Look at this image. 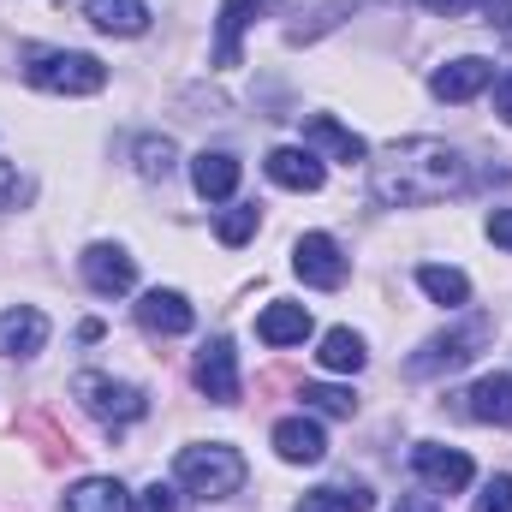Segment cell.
<instances>
[{"label":"cell","instance_id":"cell-1","mask_svg":"<svg viewBox=\"0 0 512 512\" xmlns=\"http://www.w3.org/2000/svg\"><path fill=\"white\" fill-rule=\"evenodd\" d=\"M459 185H465V161H459V149H447L435 137L393 143L382 161H370V191L387 209H429V203L453 197Z\"/></svg>","mask_w":512,"mask_h":512},{"label":"cell","instance_id":"cell-2","mask_svg":"<svg viewBox=\"0 0 512 512\" xmlns=\"http://www.w3.org/2000/svg\"><path fill=\"white\" fill-rule=\"evenodd\" d=\"M173 471H179V483H185L197 501H227V495L245 489V459H239V447H221V441L185 447Z\"/></svg>","mask_w":512,"mask_h":512},{"label":"cell","instance_id":"cell-3","mask_svg":"<svg viewBox=\"0 0 512 512\" xmlns=\"http://www.w3.org/2000/svg\"><path fill=\"white\" fill-rule=\"evenodd\" d=\"M24 78L36 90H54V96H96L108 84V66L96 54H78V48H42V54H30Z\"/></svg>","mask_w":512,"mask_h":512},{"label":"cell","instance_id":"cell-4","mask_svg":"<svg viewBox=\"0 0 512 512\" xmlns=\"http://www.w3.org/2000/svg\"><path fill=\"white\" fill-rule=\"evenodd\" d=\"M489 334H495V322L489 316H465L459 328H447V334H435V340H423V352H411V364H405V376H447V370H465L483 346H489Z\"/></svg>","mask_w":512,"mask_h":512},{"label":"cell","instance_id":"cell-5","mask_svg":"<svg viewBox=\"0 0 512 512\" xmlns=\"http://www.w3.org/2000/svg\"><path fill=\"white\" fill-rule=\"evenodd\" d=\"M72 393H78V405H84L102 429H126V423H137V417L149 411L143 387L114 382V376H78V382H72Z\"/></svg>","mask_w":512,"mask_h":512},{"label":"cell","instance_id":"cell-6","mask_svg":"<svg viewBox=\"0 0 512 512\" xmlns=\"http://www.w3.org/2000/svg\"><path fill=\"white\" fill-rule=\"evenodd\" d=\"M292 268H298L304 286H322V292L346 286V256H340V245H334L328 233H304V239L292 245Z\"/></svg>","mask_w":512,"mask_h":512},{"label":"cell","instance_id":"cell-7","mask_svg":"<svg viewBox=\"0 0 512 512\" xmlns=\"http://www.w3.org/2000/svg\"><path fill=\"white\" fill-rule=\"evenodd\" d=\"M84 280L102 292V298H126L137 286V262H131L120 245H90L84 251Z\"/></svg>","mask_w":512,"mask_h":512},{"label":"cell","instance_id":"cell-8","mask_svg":"<svg viewBox=\"0 0 512 512\" xmlns=\"http://www.w3.org/2000/svg\"><path fill=\"white\" fill-rule=\"evenodd\" d=\"M489 78H495V66H489L483 54H465V60H447V66H435L429 90H435L441 102H471L477 90H489Z\"/></svg>","mask_w":512,"mask_h":512},{"label":"cell","instance_id":"cell-9","mask_svg":"<svg viewBox=\"0 0 512 512\" xmlns=\"http://www.w3.org/2000/svg\"><path fill=\"white\" fill-rule=\"evenodd\" d=\"M137 322H143L149 334H191V328H197V310L185 304V292H173V286H155V292H143V304H137Z\"/></svg>","mask_w":512,"mask_h":512},{"label":"cell","instance_id":"cell-10","mask_svg":"<svg viewBox=\"0 0 512 512\" xmlns=\"http://www.w3.org/2000/svg\"><path fill=\"white\" fill-rule=\"evenodd\" d=\"M411 471L423 477V483H435V489H465L477 471H471V459L459 453V447H435V441H423V447H411Z\"/></svg>","mask_w":512,"mask_h":512},{"label":"cell","instance_id":"cell-11","mask_svg":"<svg viewBox=\"0 0 512 512\" xmlns=\"http://www.w3.org/2000/svg\"><path fill=\"white\" fill-rule=\"evenodd\" d=\"M197 387L215 399V405H233L239 399V358H233V340H209L203 358H197Z\"/></svg>","mask_w":512,"mask_h":512},{"label":"cell","instance_id":"cell-12","mask_svg":"<svg viewBox=\"0 0 512 512\" xmlns=\"http://www.w3.org/2000/svg\"><path fill=\"white\" fill-rule=\"evenodd\" d=\"M42 346H48V316L42 310L18 304V310L0 316V358H36Z\"/></svg>","mask_w":512,"mask_h":512},{"label":"cell","instance_id":"cell-13","mask_svg":"<svg viewBox=\"0 0 512 512\" xmlns=\"http://www.w3.org/2000/svg\"><path fill=\"white\" fill-rule=\"evenodd\" d=\"M256 340H262V346H304V340H310V310L292 304V298H274V304L256 316Z\"/></svg>","mask_w":512,"mask_h":512},{"label":"cell","instance_id":"cell-14","mask_svg":"<svg viewBox=\"0 0 512 512\" xmlns=\"http://www.w3.org/2000/svg\"><path fill=\"white\" fill-rule=\"evenodd\" d=\"M274 453L286 465H322L328 441H322V429L310 417H286V423H274Z\"/></svg>","mask_w":512,"mask_h":512},{"label":"cell","instance_id":"cell-15","mask_svg":"<svg viewBox=\"0 0 512 512\" xmlns=\"http://www.w3.org/2000/svg\"><path fill=\"white\" fill-rule=\"evenodd\" d=\"M268 179L280 185V191H322V161L310 155V149H274L268 155Z\"/></svg>","mask_w":512,"mask_h":512},{"label":"cell","instance_id":"cell-16","mask_svg":"<svg viewBox=\"0 0 512 512\" xmlns=\"http://www.w3.org/2000/svg\"><path fill=\"white\" fill-rule=\"evenodd\" d=\"M191 185H197V197L221 203V197L239 191V161H233L227 149H203V155L191 161Z\"/></svg>","mask_w":512,"mask_h":512},{"label":"cell","instance_id":"cell-17","mask_svg":"<svg viewBox=\"0 0 512 512\" xmlns=\"http://www.w3.org/2000/svg\"><path fill=\"white\" fill-rule=\"evenodd\" d=\"M84 18L108 36H143L149 30V6L143 0H84Z\"/></svg>","mask_w":512,"mask_h":512},{"label":"cell","instance_id":"cell-18","mask_svg":"<svg viewBox=\"0 0 512 512\" xmlns=\"http://www.w3.org/2000/svg\"><path fill=\"white\" fill-rule=\"evenodd\" d=\"M66 512H131V495L114 477H84L66 489Z\"/></svg>","mask_w":512,"mask_h":512},{"label":"cell","instance_id":"cell-19","mask_svg":"<svg viewBox=\"0 0 512 512\" xmlns=\"http://www.w3.org/2000/svg\"><path fill=\"white\" fill-rule=\"evenodd\" d=\"M316 358H322V370H334V376H358L370 352H364V334H352V328H328Z\"/></svg>","mask_w":512,"mask_h":512},{"label":"cell","instance_id":"cell-20","mask_svg":"<svg viewBox=\"0 0 512 512\" xmlns=\"http://www.w3.org/2000/svg\"><path fill=\"white\" fill-rule=\"evenodd\" d=\"M471 417L512 429V376H483V382L471 387Z\"/></svg>","mask_w":512,"mask_h":512},{"label":"cell","instance_id":"cell-21","mask_svg":"<svg viewBox=\"0 0 512 512\" xmlns=\"http://www.w3.org/2000/svg\"><path fill=\"white\" fill-rule=\"evenodd\" d=\"M304 137H310V143H322V149H334V155H340L346 167L370 155V143H364L358 131H346V126H340V120H328V114H316V120L304 126Z\"/></svg>","mask_w":512,"mask_h":512},{"label":"cell","instance_id":"cell-22","mask_svg":"<svg viewBox=\"0 0 512 512\" xmlns=\"http://www.w3.org/2000/svg\"><path fill=\"white\" fill-rule=\"evenodd\" d=\"M256 0H221V36H215V66H239V36L251 24Z\"/></svg>","mask_w":512,"mask_h":512},{"label":"cell","instance_id":"cell-23","mask_svg":"<svg viewBox=\"0 0 512 512\" xmlns=\"http://www.w3.org/2000/svg\"><path fill=\"white\" fill-rule=\"evenodd\" d=\"M417 286H423L435 304H465V298H471V280H465L459 268H441V262H423V268H417Z\"/></svg>","mask_w":512,"mask_h":512},{"label":"cell","instance_id":"cell-24","mask_svg":"<svg viewBox=\"0 0 512 512\" xmlns=\"http://www.w3.org/2000/svg\"><path fill=\"white\" fill-rule=\"evenodd\" d=\"M370 489L364 483H334V489H316V495H304V507L298 512H370Z\"/></svg>","mask_w":512,"mask_h":512},{"label":"cell","instance_id":"cell-25","mask_svg":"<svg viewBox=\"0 0 512 512\" xmlns=\"http://www.w3.org/2000/svg\"><path fill=\"white\" fill-rule=\"evenodd\" d=\"M137 173L143 179H167L173 173V161H179V149H173V137H137Z\"/></svg>","mask_w":512,"mask_h":512},{"label":"cell","instance_id":"cell-26","mask_svg":"<svg viewBox=\"0 0 512 512\" xmlns=\"http://www.w3.org/2000/svg\"><path fill=\"white\" fill-rule=\"evenodd\" d=\"M256 227H262V209H256V203H239V209H227V215L215 221V239H221V245H245Z\"/></svg>","mask_w":512,"mask_h":512},{"label":"cell","instance_id":"cell-27","mask_svg":"<svg viewBox=\"0 0 512 512\" xmlns=\"http://www.w3.org/2000/svg\"><path fill=\"white\" fill-rule=\"evenodd\" d=\"M298 399H304L310 411H322V417H352V411H358V399H352L346 387H304Z\"/></svg>","mask_w":512,"mask_h":512},{"label":"cell","instance_id":"cell-28","mask_svg":"<svg viewBox=\"0 0 512 512\" xmlns=\"http://www.w3.org/2000/svg\"><path fill=\"white\" fill-rule=\"evenodd\" d=\"M477 512H512V477H489L477 495Z\"/></svg>","mask_w":512,"mask_h":512},{"label":"cell","instance_id":"cell-29","mask_svg":"<svg viewBox=\"0 0 512 512\" xmlns=\"http://www.w3.org/2000/svg\"><path fill=\"white\" fill-rule=\"evenodd\" d=\"M30 185H24V173H18V161H0V215L6 209H18V197H24Z\"/></svg>","mask_w":512,"mask_h":512},{"label":"cell","instance_id":"cell-30","mask_svg":"<svg viewBox=\"0 0 512 512\" xmlns=\"http://www.w3.org/2000/svg\"><path fill=\"white\" fill-rule=\"evenodd\" d=\"M429 12H447V18H471V12H489V0H417Z\"/></svg>","mask_w":512,"mask_h":512},{"label":"cell","instance_id":"cell-31","mask_svg":"<svg viewBox=\"0 0 512 512\" xmlns=\"http://www.w3.org/2000/svg\"><path fill=\"white\" fill-rule=\"evenodd\" d=\"M137 512H179L173 507V489H167V483H149V489L137 495Z\"/></svg>","mask_w":512,"mask_h":512},{"label":"cell","instance_id":"cell-32","mask_svg":"<svg viewBox=\"0 0 512 512\" xmlns=\"http://www.w3.org/2000/svg\"><path fill=\"white\" fill-rule=\"evenodd\" d=\"M489 239H495L501 251H512V209H495V215H489Z\"/></svg>","mask_w":512,"mask_h":512},{"label":"cell","instance_id":"cell-33","mask_svg":"<svg viewBox=\"0 0 512 512\" xmlns=\"http://www.w3.org/2000/svg\"><path fill=\"white\" fill-rule=\"evenodd\" d=\"M393 512H447L441 501H429V495H399V507Z\"/></svg>","mask_w":512,"mask_h":512},{"label":"cell","instance_id":"cell-34","mask_svg":"<svg viewBox=\"0 0 512 512\" xmlns=\"http://www.w3.org/2000/svg\"><path fill=\"white\" fill-rule=\"evenodd\" d=\"M495 114H501V120L512 126V72L501 78V84H495Z\"/></svg>","mask_w":512,"mask_h":512}]
</instances>
